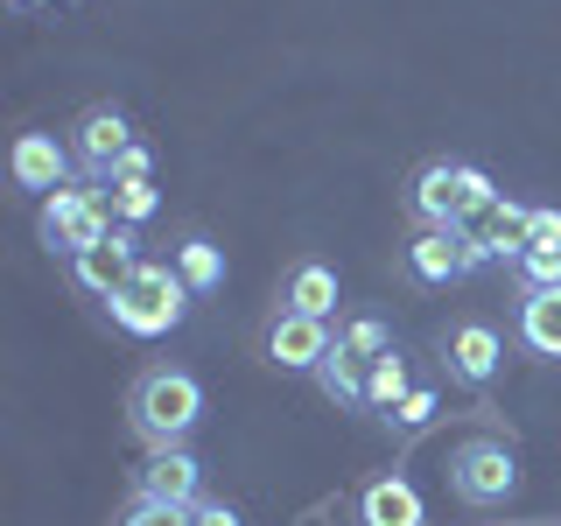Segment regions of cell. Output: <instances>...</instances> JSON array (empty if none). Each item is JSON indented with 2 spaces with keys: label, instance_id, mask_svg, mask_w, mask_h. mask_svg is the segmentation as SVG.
I'll return each instance as SVG.
<instances>
[{
  "label": "cell",
  "instance_id": "obj_28",
  "mask_svg": "<svg viewBox=\"0 0 561 526\" xmlns=\"http://www.w3.org/2000/svg\"><path fill=\"white\" fill-rule=\"evenodd\" d=\"M14 8H64V0H14Z\"/></svg>",
  "mask_w": 561,
  "mask_h": 526
},
{
  "label": "cell",
  "instance_id": "obj_17",
  "mask_svg": "<svg viewBox=\"0 0 561 526\" xmlns=\"http://www.w3.org/2000/svg\"><path fill=\"white\" fill-rule=\"evenodd\" d=\"M169 260H175V274L190 281V295H218V288H225V245H218V239L190 232Z\"/></svg>",
  "mask_w": 561,
  "mask_h": 526
},
{
  "label": "cell",
  "instance_id": "obj_10",
  "mask_svg": "<svg viewBox=\"0 0 561 526\" xmlns=\"http://www.w3.org/2000/svg\"><path fill=\"white\" fill-rule=\"evenodd\" d=\"M8 169H14V190H28V197H57L64 183H78V155H70V140L57 134H14V155H8Z\"/></svg>",
  "mask_w": 561,
  "mask_h": 526
},
{
  "label": "cell",
  "instance_id": "obj_22",
  "mask_svg": "<svg viewBox=\"0 0 561 526\" xmlns=\"http://www.w3.org/2000/svg\"><path fill=\"white\" fill-rule=\"evenodd\" d=\"M519 288H561V253H548V245H526V253L513 260Z\"/></svg>",
  "mask_w": 561,
  "mask_h": 526
},
{
  "label": "cell",
  "instance_id": "obj_14",
  "mask_svg": "<svg viewBox=\"0 0 561 526\" xmlns=\"http://www.w3.org/2000/svg\"><path fill=\"white\" fill-rule=\"evenodd\" d=\"M358 519L365 526H428V505H421L414 478H400V470H386L358 491Z\"/></svg>",
  "mask_w": 561,
  "mask_h": 526
},
{
  "label": "cell",
  "instance_id": "obj_6",
  "mask_svg": "<svg viewBox=\"0 0 561 526\" xmlns=\"http://www.w3.org/2000/svg\"><path fill=\"white\" fill-rule=\"evenodd\" d=\"M134 267H140V232H134V225H113L99 245H84L78 260H64L70 288H78V295H99V302H113V295L127 288Z\"/></svg>",
  "mask_w": 561,
  "mask_h": 526
},
{
  "label": "cell",
  "instance_id": "obj_9",
  "mask_svg": "<svg viewBox=\"0 0 561 526\" xmlns=\"http://www.w3.org/2000/svg\"><path fill=\"white\" fill-rule=\"evenodd\" d=\"M526 218L534 204H513V197H491L484 210H470L456 232L470 245V267H499V260H519L526 253Z\"/></svg>",
  "mask_w": 561,
  "mask_h": 526
},
{
  "label": "cell",
  "instance_id": "obj_7",
  "mask_svg": "<svg viewBox=\"0 0 561 526\" xmlns=\"http://www.w3.org/2000/svg\"><path fill=\"white\" fill-rule=\"evenodd\" d=\"M127 148H134V119L119 113V105H84V113L70 119V155H78L84 183H105Z\"/></svg>",
  "mask_w": 561,
  "mask_h": 526
},
{
  "label": "cell",
  "instance_id": "obj_21",
  "mask_svg": "<svg viewBox=\"0 0 561 526\" xmlns=\"http://www.w3.org/2000/svg\"><path fill=\"white\" fill-rule=\"evenodd\" d=\"M337 344H344V351H358V358H386V351H400L386 316H351V323L337 330Z\"/></svg>",
  "mask_w": 561,
  "mask_h": 526
},
{
  "label": "cell",
  "instance_id": "obj_27",
  "mask_svg": "<svg viewBox=\"0 0 561 526\" xmlns=\"http://www.w3.org/2000/svg\"><path fill=\"white\" fill-rule=\"evenodd\" d=\"M190 526H245V519H239V505H225V499H204L197 513H190Z\"/></svg>",
  "mask_w": 561,
  "mask_h": 526
},
{
  "label": "cell",
  "instance_id": "obj_18",
  "mask_svg": "<svg viewBox=\"0 0 561 526\" xmlns=\"http://www.w3.org/2000/svg\"><path fill=\"white\" fill-rule=\"evenodd\" d=\"M365 373H373V358H358V351H330L323 358V373H316V386H323L337 408H365Z\"/></svg>",
  "mask_w": 561,
  "mask_h": 526
},
{
  "label": "cell",
  "instance_id": "obj_11",
  "mask_svg": "<svg viewBox=\"0 0 561 526\" xmlns=\"http://www.w3.org/2000/svg\"><path fill=\"white\" fill-rule=\"evenodd\" d=\"M330 351H337V330H330L323 316L280 309L267 323V365H274V373H323Z\"/></svg>",
  "mask_w": 561,
  "mask_h": 526
},
{
  "label": "cell",
  "instance_id": "obj_24",
  "mask_svg": "<svg viewBox=\"0 0 561 526\" xmlns=\"http://www.w3.org/2000/svg\"><path fill=\"white\" fill-rule=\"evenodd\" d=\"M113 183H154V148H148V140H134V148L113 162V175H105L99 190H113Z\"/></svg>",
  "mask_w": 561,
  "mask_h": 526
},
{
  "label": "cell",
  "instance_id": "obj_26",
  "mask_svg": "<svg viewBox=\"0 0 561 526\" xmlns=\"http://www.w3.org/2000/svg\"><path fill=\"white\" fill-rule=\"evenodd\" d=\"M526 245H548V253H561V210L554 204H534V218H526Z\"/></svg>",
  "mask_w": 561,
  "mask_h": 526
},
{
  "label": "cell",
  "instance_id": "obj_15",
  "mask_svg": "<svg viewBox=\"0 0 561 526\" xmlns=\"http://www.w3.org/2000/svg\"><path fill=\"white\" fill-rule=\"evenodd\" d=\"M280 309H295V316H337V267L330 260H295L288 281H280Z\"/></svg>",
  "mask_w": 561,
  "mask_h": 526
},
{
  "label": "cell",
  "instance_id": "obj_20",
  "mask_svg": "<svg viewBox=\"0 0 561 526\" xmlns=\"http://www.w3.org/2000/svg\"><path fill=\"white\" fill-rule=\"evenodd\" d=\"M105 204H113L119 225H134V232H140V225L162 210V190H154V183H113V190H105Z\"/></svg>",
  "mask_w": 561,
  "mask_h": 526
},
{
  "label": "cell",
  "instance_id": "obj_19",
  "mask_svg": "<svg viewBox=\"0 0 561 526\" xmlns=\"http://www.w3.org/2000/svg\"><path fill=\"white\" fill-rule=\"evenodd\" d=\"M414 393V379H408V358L400 351H386V358H373V373H365V408H373L379 421L400 408V400Z\"/></svg>",
  "mask_w": 561,
  "mask_h": 526
},
{
  "label": "cell",
  "instance_id": "obj_1",
  "mask_svg": "<svg viewBox=\"0 0 561 526\" xmlns=\"http://www.w3.org/2000/svg\"><path fill=\"white\" fill-rule=\"evenodd\" d=\"M204 421V379L183 365H148L127 386V428L140 449H183Z\"/></svg>",
  "mask_w": 561,
  "mask_h": 526
},
{
  "label": "cell",
  "instance_id": "obj_25",
  "mask_svg": "<svg viewBox=\"0 0 561 526\" xmlns=\"http://www.w3.org/2000/svg\"><path fill=\"white\" fill-rule=\"evenodd\" d=\"M119 526H190V505H162V499H134Z\"/></svg>",
  "mask_w": 561,
  "mask_h": 526
},
{
  "label": "cell",
  "instance_id": "obj_12",
  "mask_svg": "<svg viewBox=\"0 0 561 526\" xmlns=\"http://www.w3.org/2000/svg\"><path fill=\"white\" fill-rule=\"evenodd\" d=\"M134 499H162V505H204V464L183 449H148V464L134 470Z\"/></svg>",
  "mask_w": 561,
  "mask_h": 526
},
{
  "label": "cell",
  "instance_id": "obj_23",
  "mask_svg": "<svg viewBox=\"0 0 561 526\" xmlns=\"http://www.w3.org/2000/svg\"><path fill=\"white\" fill-rule=\"evenodd\" d=\"M428 421H435V386H414V393L386 414V428H393V435H421Z\"/></svg>",
  "mask_w": 561,
  "mask_h": 526
},
{
  "label": "cell",
  "instance_id": "obj_13",
  "mask_svg": "<svg viewBox=\"0 0 561 526\" xmlns=\"http://www.w3.org/2000/svg\"><path fill=\"white\" fill-rule=\"evenodd\" d=\"M408 274L421 281V288H449V281H463V274H478V267H470L463 232H414V245H408Z\"/></svg>",
  "mask_w": 561,
  "mask_h": 526
},
{
  "label": "cell",
  "instance_id": "obj_8",
  "mask_svg": "<svg viewBox=\"0 0 561 526\" xmlns=\"http://www.w3.org/2000/svg\"><path fill=\"white\" fill-rule=\"evenodd\" d=\"M499 365H505V338H499V323H484V316H463V323H449V330H443V373H449L456 386L484 393V386L499 379Z\"/></svg>",
  "mask_w": 561,
  "mask_h": 526
},
{
  "label": "cell",
  "instance_id": "obj_16",
  "mask_svg": "<svg viewBox=\"0 0 561 526\" xmlns=\"http://www.w3.org/2000/svg\"><path fill=\"white\" fill-rule=\"evenodd\" d=\"M519 344L534 358H561V288H526L519 295Z\"/></svg>",
  "mask_w": 561,
  "mask_h": 526
},
{
  "label": "cell",
  "instance_id": "obj_2",
  "mask_svg": "<svg viewBox=\"0 0 561 526\" xmlns=\"http://www.w3.org/2000/svg\"><path fill=\"white\" fill-rule=\"evenodd\" d=\"M491 197H499V183H491L478 162L435 155V162H421L414 183H408V218H414V232H456V225H463L470 210H484Z\"/></svg>",
  "mask_w": 561,
  "mask_h": 526
},
{
  "label": "cell",
  "instance_id": "obj_4",
  "mask_svg": "<svg viewBox=\"0 0 561 526\" xmlns=\"http://www.w3.org/2000/svg\"><path fill=\"white\" fill-rule=\"evenodd\" d=\"M113 225L119 218H113V204H105V190L84 183V175H78V183H64L57 197H43V210H35V239H43L57 260H78L84 245H99Z\"/></svg>",
  "mask_w": 561,
  "mask_h": 526
},
{
  "label": "cell",
  "instance_id": "obj_5",
  "mask_svg": "<svg viewBox=\"0 0 561 526\" xmlns=\"http://www.w3.org/2000/svg\"><path fill=\"white\" fill-rule=\"evenodd\" d=\"M449 491L463 505H478V513H491V505H505L519 491V456L505 435H463V443L449 449Z\"/></svg>",
  "mask_w": 561,
  "mask_h": 526
},
{
  "label": "cell",
  "instance_id": "obj_3",
  "mask_svg": "<svg viewBox=\"0 0 561 526\" xmlns=\"http://www.w3.org/2000/svg\"><path fill=\"white\" fill-rule=\"evenodd\" d=\"M190 281L175 274V260H140V267L127 274V288L113 295V323L127 330V338H169V330H183V316H190Z\"/></svg>",
  "mask_w": 561,
  "mask_h": 526
}]
</instances>
